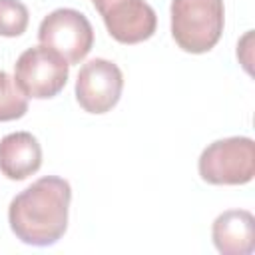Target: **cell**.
<instances>
[{
    "mask_svg": "<svg viewBox=\"0 0 255 255\" xmlns=\"http://www.w3.org/2000/svg\"><path fill=\"white\" fill-rule=\"evenodd\" d=\"M70 74V64L46 46L24 50L14 64V80L20 90L34 100H48L58 96Z\"/></svg>",
    "mask_w": 255,
    "mask_h": 255,
    "instance_id": "obj_4",
    "label": "cell"
},
{
    "mask_svg": "<svg viewBox=\"0 0 255 255\" xmlns=\"http://www.w3.org/2000/svg\"><path fill=\"white\" fill-rule=\"evenodd\" d=\"M197 169L211 185L249 183L255 175V143L245 135L217 139L201 151Z\"/></svg>",
    "mask_w": 255,
    "mask_h": 255,
    "instance_id": "obj_3",
    "label": "cell"
},
{
    "mask_svg": "<svg viewBox=\"0 0 255 255\" xmlns=\"http://www.w3.org/2000/svg\"><path fill=\"white\" fill-rule=\"evenodd\" d=\"M124 74L112 60L94 58L80 68L76 80V100L88 114L110 112L122 96Z\"/></svg>",
    "mask_w": 255,
    "mask_h": 255,
    "instance_id": "obj_6",
    "label": "cell"
},
{
    "mask_svg": "<svg viewBox=\"0 0 255 255\" xmlns=\"http://www.w3.org/2000/svg\"><path fill=\"white\" fill-rule=\"evenodd\" d=\"M28 112V96L20 90L14 76L0 70V122L20 120Z\"/></svg>",
    "mask_w": 255,
    "mask_h": 255,
    "instance_id": "obj_10",
    "label": "cell"
},
{
    "mask_svg": "<svg viewBox=\"0 0 255 255\" xmlns=\"http://www.w3.org/2000/svg\"><path fill=\"white\" fill-rule=\"evenodd\" d=\"M42 165V147L30 131H14L0 139V171L12 181L34 175Z\"/></svg>",
    "mask_w": 255,
    "mask_h": 255,
    "instance_id": "obj_9",
    "label": "cell"
},
{
    "mask_svg": "<svg viewBox=\"0 0 255 255\" xmlns=\"http://www.w3.org/2000/svg\"><path fill=\"white\" fill-rule=\"evenodd\" d=\"M38 40L72 66L80 64L90 54L94 46V28L80 10L58 8L40 22Z\"/></svg>",
    "mask_w": 255,
    "mask_h": 255,
    "instance_id": "obj_5",
    "label": "cell"
},
{
    "mask_svg": "<svg viewBox=\"0 0 255 255\" xmlns=\"http://www.w3.org/2000/svg\"><path fill=\"white\" fill-rule=\"evenodd\" d=\"M30 14L20 0H0V36L16 38L26 32Z\"/></svg>",
    "mask_w": 255,
    "mask_h": 255,
    "instance_id": "obj_11",
    "label": "cell"
},
{
    "mask_svg": "<svg viewBox=\"0 0 255 255\" xmlns=\"http://www.w3.org/2000/svg\"><path fill=\"white\" fill-rule=\"evenodd\" d=\"M213 245L223 255H249L255 251V217L247 209H227L211 227Z\"/></svg>",
    "mask_w": 255,
    "mask_h": 255,
    "instance_id": "obj_8",
    "label": "cell"
},
{
    "mask_svg": "<svg viewBox=\"0 0 255 255\" xmlns=\"http://www.w3.org/2000/svg\"><path fill=\"white\" fill-rule=\"evenodd\" d=\"M72 187L66 179L44 175L20 191L8 207V223L16 239L34 247H48L68 229Z\"/></svg>",
    "mask_w": 255,
    "mask_h": 255,
    "instance_id": "obj_1",
    "label": "cell"
},
{
    "mask_svg": "<svg viewBox=\"0 0 255 255\" xmlns=\"http://www.w3.org/2000/svg\"><path fill=\"white\" fill-rule=\"evenodd\" d=\"M171 36L189 54L209 52L225 26L223 0H171Z\"/></svg>",
    "mask_w": 255,
    "mask_h": 255,
    "instance_id": "obj_2",
    "label": "cell"
},
{
    "mask_svg": "<svg viewBox=\"0 0 255 255\" xmlns=\"http://www.w3.org/2000/svg\"><path fill=\"white\" fill-rule=\"evenodd\" d=\"M110 36L120 44H139L153 36L157 16L145 0H92Z\"/></svg>",
    "mask_w": 255,
    "mask_h": 255,
    "instance_id": "obj_7",
    "label": "cell"
}]
</instances>
